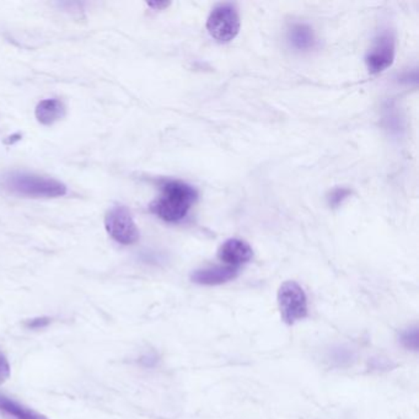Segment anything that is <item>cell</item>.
<instances>
[{"label":"cell","mask_w":419,"mask_h":419,"mask_svg":"<svg viewBox=\"0 0 419 419\" xmlns=\"http://www.w3.org/2000/svg\"><path fill=\"white\" fill-rule=\"evenodd\" d=\"M162 195L150 204V211L168 223H179L186 218L197 201L196 188L177 179L162 181Z\"/></svg>","instance_id":"1"},{"label":"cell","mask_w":419,"mask_h":419,"mask_svg":"<svg viewBox=\"0 0 419 419\" xmlns=\"http://www.w3.org/2000/svg\"><path fill=\"white\" fill-rule=\"evenodd\" d=\"M4 188L28 198H57L67 195V186L58 179L23 171H12L3 176Z\"/></svg>","instance_id":"2"},{"label":"cell","mask_w":419,"mask_h":419,"mask_svg":"<svg viewBox=\"0 0 419 419\" xmlns=\"http://www.w3.org/2000/svg\"><path fill=\"white\" fill-rule=\"evenodd\" d=\"M240 15L233 4L224 3L213 9L207 20L211 37L219 43H229L240 31Z\"/></svg>","instance_id":"3"},{"label":"cell","mask_w":419,"mask_h":419,"mask_svg":"<svg viewBox=\"0 0 419 419\" xmlns=\"http://www.w3.org/2000/svg\"><path fill=\"white\" fill-rule=\"evenodd\" d=\"M277 299L280 316L285 324H294L308 316V298L302 285L294 280H288L280 285Z\"/></svg>","instance_id":"4"},{"label":"cell","mask_w":419,"mask_h":419,"mask_svg":"<svg viewBox=\"0 0 419 419\" xmlns=\"http://www.w3.org/2000/svg\"><path fill=\"white\" fill-rule=\"evenodd\" d=\"M105 228L107 234L121 245H133L139 240V230L128 208L117 204L106 213Z\"/></svg>","instance_id":"5"},{"label":"cell","mask_w":419,"mask_h":419,"mask_svg":"<svg viewBox=\"0 0 419 419\" xmlns=\"http://www.w3.org/2000/svg\"><path fill=\"white\" fill-rule=\"evenodd\" d=\"M396 55V39L391 31L381 32L365 57V64L371 74H379L391 67Z\"/></svg>","instance_id":"6"},{"label":"cell","mask_w":419,"mask_h":419,"mask_svg":"<svg viewBox=\"0 0 419 419\" xmlns=\"http://www.w3.org/2000/svg\"><path fill=\"white\" fill-rule=\"evenodd\" d=\"M218 257L230 267H239L250 262L253 257L252 247L241 239H229L225 241L218 251Z\"/></svg>","instance_id":"7"},{"label":"cell","mask_w":419,"mask_h":419,"mask_svg":"<svg viewBox=\"0 0 419 419\" xmlns=\"http://www.w3.org/2000/svg\"><path fill=\"white\" fill-rule=\"evenodd\" d=\"M237 274V267L217 266L211 269H197L191 274V280L199 285H220L234 280Z\"/></svg>","instance_id":"8"},{"label":"cell","mask_w":419,"mask_h":419,"mask_svg":"<svg viewBox=\"0 0 419 419\" xmlns=\"http://www.w3.org/2000/svg\"><path fill=\"white\" fill-rule=\"evenodd\" d=\"M35 116L39 124L52 126L66 116V106L58 99H46L36 106Z\"/></svg>","instance_id":"9"},{"label":"cell","mask_w":419,"mask_h":419,"mask_svg":"<svg viewBox=\"0 0 419 419\" xmlns=\"http://www.w3.org/2000/svg\"><path fill=\"white\" fill-rule=\"evenodd\" d=\"M0 412L12 419H48L32 408L17 402L12 397L0 393Z\"/></svg>","instance_id":"10"},{"label":"cell","mask_w":419,"mask_h":419,"mask_svg":"<svg viewBox=\"0 0 419 419\" xmlns=\"http://www.w3.org/2000/svg\"><path fill=\"white\" fill-rule=\"evenodd\" d=\"M288 41L296 50H309L315 45L313 28L305 23H295L288 31Z\"/></svg>","instance_id":"11"},{"label":"cell","mask_w":419,"mask_h":419,"mask_svg":"<svg viewBox=\"0 0 419 419\" xmlns=\"http://www.w3.org/2000/svg\"><path fill=\"white\" fill-rule=\"evenodd\" d=\"M327 359L335 368H344L353 363L355 354L352 348L347 346L331 347L327 352Z\"/></svg>","instance_id":"12"},{"label":"cell","mask_w":419,"mask_h":419,"mask_svg":"<svg viewBox=\"0 0 419 419\" xmlns=\"http://www.w3.org/2000/svg\"><path fill=\"white\" fill-rule=\"evenodd\" d=\"M400 341L402 343V346L407 349L417 351L419 344V332L418 327H409L406 331H403L400 335Z\"/></svg>","instance_id":"13"},{"label":"cell","mask_w":419,"mask_h":419,"mask_svg":"<svg viewBox=\"0 0 419 419\" xmlns=\"http://www.w3.org/2000/svg\"><path fill=\"white\" fill-rule=\"evenodd\" d=\"M349 195H351V191L348 190V188H343V187L342 188H335L330 193L329 203H330V206H332V207H338L340 204H342V202L344 201Z\"/></svg>","instance_id":"14"},{"label":"cell","mask_w":419,"mask_h":419,"mask_svg":"<svg viewBox=\"0 0 419 419\" xmlns=\"http://www.w3.org/2000/svg\"><path fill=\"white\" fill-rule=\"evenodd\" d=\"M50 322H52V320L50 318L42 316V318H35V319L28 320L25 322V326H26V329H28V330L39 331L48 327Z\"/></svg>","instance_id":"15"},{"label":"cell","mask_w":419,"mask_h":419,"mask_svg":"<svg viewBox=\"0 0 419 419\" xmlns=\"http://www.w3.org/2000/svg\"><path fill=\"white\" fill-rule=\"evenodd\" d=\"M10 364L4 353L0 352V385H3L10 378Z\"/></svg>","instance_id":"16"},{"label":"cell","mask_w":419,"mask_h":419,"mask_svg":"<svg viewBox=\"0 0 419 419\" xmlns=\"http://www.w3.org/2000/svg\"><path fill=\"white\" fill-rule=\"evenodd\" d=\"M139 363L146 368H153L157 363V357L154 354H146V355L140 358Z\"/></svg>","instance_id":"17"},{"label":"cell","mask_w":419,"mask_h":419,"mask_svg":"<svg viewBox=\"0 0 419 419\" xmlns=\"http://www.w3.org/2000/svg\"><path fill=\"white\" fill-rule=\"evenodd\" d=\"M148 6H150V8H154V9L162 10V9H165L166 6H170V3H148Z\"/></svg>","instance_id":"18"}]
</instances>
